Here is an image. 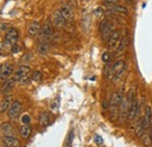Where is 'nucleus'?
Here are the masks:
<instances>
[{
	"mask_svg": "<svg viewBox=\"0 0 152 147\" xmlns=\"http://www.w3.org/2000/svg\"><path fill=\"white\" fill-rule=\"evenodd\" d=\"M142 143H143V145L145 147H149L150 145H152V143H151V138H150V134H148L146 132L142 135Z\"/></svg>",
	"mask_w": 152,
	"mask_h": 147,
	"instance_id": "obj_21",
	"label": "nucleus"
},
{
	"mask_svg": "<svg viewBox=\"0 0 152 147\" xmlns=\"http://www.w3.org/2000/svg\"><path fill=\"white\" fill-rule=\"evenodd\" d=\"M151 120H152V110L151 106H146V110H145V114L144 117L142 118V124H143V129L146 130L149 127H151Z\"/></svg>",
	"mask_w": 152,
	"mask_h": 147,
	"instance_id": "obj_13",
	"label": "nucleus"
},
{
	"mask_svg": "<svg viewBox=\"0 0 152 147\" xmlns=\"http://www.w3.org/2000/svg\"><path fill=\"white\" fill-rule=\"evenodd\" d=\"M32 81H34L37 83H40L42 81V73L39 71V70H34L32 73Z\"/></svg>",
	"mask_w": 152,
	"mask_h": 147,
	"instance_id": "obj_22",
	"label": "nucleus"
},
{
	"mask_svg": "<svg viewBox=\"0 0 152 147\" xmlns=\"http://www.w3.org/2000/svg\"><path fill=\"white\" fill-rule=\"evenodd\" d=\"M19 52H20V47L18 43H15V44H13V46L11 47V53L17 54V53H19Z\"/></svg>",
	"mask_w": 152,
	"mask_h": 147,
	"instance_id": "obj_30",
	"label": "nucleus"
},
{
	"mask_svg": "<svg viewBox=\"0 0 152 147\" xmlns=\"http://www.w3.org/2000/svg\"><path fill=\"white\" fill-rule=\"evenodd\" d=\"M12 95H6L2 97V99L0 100V113H5L8 112L11 105H12Z\"/></svg>",
	"mask_w": 152,
	"mask_h": 147,
	"instance_id": "obj_10",
	"label": "nucleus"
},
{
	"mask_svg": "<svg viewBox=\"0 0 152 147\" xmlns=\"http://www.w3.org/2000/svg\"><path fill=\"white\" fill-rule=\"evenodd\" d=\"M123 99H124V95L122 91L113 92V95L110 97V100H109V109H110V113H111L113 118H115L116 114L118 113L119 106H121Z\"/></svg>",
	"mask_w": 152,
	"mask_h": 147,
	"instance_id": "obj_2",
	"label": "nucleus"
},
{
	"mask_svg": "<svg viewBox=\"0 0 152 147\" xmlns=\"http://www.w3.org/2000/svg\"><path fill=\"white\" fill-rule=\"evenodd\" d=\"M21 110H22V105H21L20 100H14L12 103V105H11L8 112H7L10 119H13V120L14 119H18V117H19L20 113H21Z\"/></svg>",
	"mask_w": 152,
	"mask_h": 147,
	"instance_id": "obj_6",
	"label": "nucleus"
},
{
	"mask_svg": "<svg viewBox=\"0 0 152 147\" xmlns=\"http://www.w3.org/2000/svg\"><path fill=\"white\" fill-rule=\"evenodd\" d=\"M60 98L56 97L54 100H52V103H50V110L52 112H57L58 110V106H60V100H58Z\"/></svg>",
	"mask_w": 152,
	"mask_h": 147,
	"instance_id": "obj_24",
	"label": "nucleus"
},
{
	"mask_svg": "<svg viewBox=\"0 0 152 147\" xmlns=\"http://www.w3.org/2000/svg\"><path fill=\"white\" fill-rule=\"evenodd\" d=\"M99 32H101V35H102V40L110 39V36L115 32L114 23L111 21H109L108 19L102 20L101 23H99Z\"/></svg>",
	"mask_w": 152,
	"mask_h": 147,
	"instance_id": "obj_3",
	"label": "nucleus"
},
{
	"mask_svg": "<svg viewBox=\"0 0 152 147\" xmlns=\"http://www.w3.org/2000/svg\"><path fill=\"white\" fill-rule=\"evenodd\" d=\"M73 4V6H76V1L75 0H69V5H72Z\"/></svg>",
	"mask_w": 152,
	"mask_h": 147,
	"instance_id": "obj_33",
	"label": "nucleus"
},
{
	"mask_svg": "<svg viewBox=\"0 0 152 147\" xmlns=\"http://www.w3.org/2000/svg\"><path fill=\"white\" fill-rule=\"evenodd\" d=\"M38 50L40 54H46L47 53V44H46V42H41L40 43Z\"/></svg>",
	"mask_w": 152,
	"mask_h": 147,
	"instance_id": "obj_26",
	"label": "nucleus"
},
{
	"mask_svg": "<svg viewBox=\"0 0 152 147\" xmlns=\"http://www.w3.org/2000/svg\"><path fill=\"white\" fill-rule=\"evenodd\" d=\"M41 32V26L39 21H33L27 29V35L29 37H37Z\"/></svg>",
	"mask_w": 152,
	"mask_h": 147,
	"instance_id": "obj_12",
	"label": "nucleus"
},
{
	"mask_svg": "<svg viewBox=\"0 0 152 147\" xmlns=\"http://www.w3.org/2000/svg\"><path fill=\"white\" fill-rule=\"evenodd\" d=\"M2 141L6 147H21L19 139L15 138L14 135H5L2 138Z\"/></svg>",
	"mask_w": 152,
	"mask_h": 147,
	"instance_id": "obj_14",
	"label": "nucleus"
},
{
	"mask_svg": "<svg viewBox=\"0 0 152 147\" xmlns=\"http://www.w3.org/2000/svg\"><path fill=\"white\" fill-rule=\"evenodd\" d=\"M29 73H31V68L28 65H20L19 68L17 69L15 74H14V78H15V81L19 82L21 78H23L27 75H29Z\"/></svg>",
	"mask_w": 152,
	"mask_h": 147,
	"instance_id": "obj_15",
	"label": "nucleus"
},
{
	"mask_svg": "<svg viewBox=\"0 0 152 147\" xmlns=\"http://www.w3.org/2000/svg\"><path fill=\"white\" fill-rule=\"evenodd\" d=\"M138 113H139V102L137 98H134L132 100V103L130 104V108H129V113H128V117L130 120H133L138 117Z\"/></svg>",
	"mask_w": 152,
	"mask_h": 147,
	"instance_id": "obj_8",
	"label": "nucleus"
},
{
	"mask_svg": "<svg viewBox=\"0 0 152 147\" xmlns=\"http://www.w3.org/2000/svg\"><path fill=\"white\" fill-rule=\"evenodd\" d=\"M52 35H53V22L50 21V19H47L39 34L40 42H47L52 37Z\"/></svg>",
	"mask_w": 152,
	"mask_h": 147,
	"instance_id": "obj_4",
	"label": "nucleus"
},
{
	"mask_svg": "<svg viewBox=\"0 0 152 147\" xmlns=\"http://www.w3.org/2000/svg\"><path fill=\"white\" fill-rule=\"evenodd\" d=\"M31 134H32V127L29 126V124H27V125H22V126L20 127V135H21L23 139L29 138Z\"/></svg>",
	"mask_w": 152,
	"mask_h": 147,
	"instance_id": "obj_20",
	"label": "nucleus"
},
{
	"mask_svg": "<svg viewBox=\"0 0 152 147\" xmlns=\"http://www.w3.org/2000/svg\"><path fill=\"white\" fill-rule=\"evenodd\" d=\"M150 138H151V143H152V126L150 127Z\"/></svg>",
	"mask_w": 152,
	"mask_h": 147,
	"instance_id": "obj_34",
	"label": "nucleus"
},
{
	"mask_svg": "<svg viewBox=\"0 0 152 147\" xmlns=\"http://www.w3.org/2000/svg\"><path fill=\"white\" fill-rule=\"evenodd\" d=\"M118 2H119V0H105V4H108L110 7L114 5H117Z\"/></svg>",
	"mask_w": 152,
	"mask_h": 147,
	"instance_id": "obj_31",
	"label": "nucleus"
},
{
	"mask_svg": "<svg viewBox=\"0 0 152 147\" xmlns=\"http://www.w3.org/2000/svg\"><path fill=\"white\" fill-rule=\"evenodd\" d=\"M111 9L114 11L115 13H118V14H122V15H128L129 14L128 8L125 6H123V5H119V4L111 6Z\"/></svg>",
	"mask_w": 152,
	"mask_h": 147,
	"instance_id": "obj_19",
	"label": "nucleus"
},
{
	"mask_svg": "<svg viewBox=\"0 0 152 147\" xmlns=\"http://www.w3.org/2000/svg\"><path fill=\"white\" fill-rule=\"evenodd\" d=\"M121 40H122V39H121V33L117 32V31H115L114 33H113V35L109 39V48H110V49H115V48L117 49V47H118Z\"/></svg>",
	"mask_w": 152,
	"mask_h": 147,
	"instance_id": "obj_17",
	"label": "nucleus"
},
{
	"mask_svg": "<svg viewBox=\"0 0 152 147\" xmlns=\"http://www.w3.org/2000/svg\"><path fill=\"white\" fill-rule=\"evenodd\" d=\"M52 22H53V25L57 27V28H62V27H64V25H66V19L63 18V15L61 14V11L60 9H56L54 13H53V17H52Z\"/></svg>",
	"mask_w": 152,
	"mask_h": 147,
	"instance_id": "obj_7",
	"label": "nucleus"
},
{
	"mask_svg": "<svg viewBox=\"0 0 152 147\" xmlns=\"http://www.w3.org/2000/svg\"><path fill=\"white\" fill-rule=\"evenodd\" d=\"M125 69H126V62L124 60H117L113 64L108 77L113 78L114 82H118L122 78V76L124 75V73H125Z\"/></svg>",
	"mask_w": 152,
	"mask_h": 147,
	"instance_id": "obj_1",
	"label": "nucleus"
},
{
	"mask_svg": "<svg viewBox=\"0 0 152 147\" xmlns=\"http://www.w3.org/2000/svg\"><path fill=\"white\" fill-rule=\"evenodd\" d=\"M29 122H31V117H29L28 114H23V116L21 117V123H22V125H27V124H29Z\"/></svg>",
	"mask_w": 152,
	"mask_h": 147,
	"instance_id": "obj_28",
	"label": "nucleus"
},
{
	"mask_svg": "<svg viewBox=\"0 0 152 147\" xmlns=\"http://www.w3.org/2000/svg\"><path fill=\"white\" fill-rule=\"evenodd\" d=\"M110 58H111V55H110L109 52H105V53L102 55V60H103L104 63H108V62L110 61Z\"/></svg>",
	"mask_w": 152,
	"mask_h": 147,
	"instance_id": "obj_29",
	"label": "nucleus"
},
{
	"mask_svg": "<svg viewBox=\"0 0 152 147\" xmlns=\"http://www.w3.org/2000/svg\"><path fill=\"white\" fill-rule=\"evenodd\" d=\"M126 46H128V39L124 37V39L121 40V42H119V44L117 47V52H123L126 48Z\"/></svg>",
	"mask_w": 152,
	"mask_h": 147,
	"instance_id": "obj_25",
	"label": "nucleus"
},
{
	"mask_svg": "<svg viewBox=\"0 0 152 147\" xmlns=\"http://www.w3.org/2000/svg\"><path fill=\"white\" fill-rule=\"evenodd\" d=\"M13 74V65L11 63H4L0 67V79H7Z\"/></svg>",
	"mask_w": 152,
	"mask_h": 147,
	"instance_id": "obj_11",
	"label": "nucleus"
},
{
	"mask_svg": "<svg viewBox=\"0 0 152 147\" xmlns=\"http://www.w3.org/2000/svg\"><path fill=\"white\" fill-rule=\"evenodd\" d=\"M95 141L97 144H102V139H101V137H98V135H96V139Z\"/></svg>",
	"mask_w": 152,
	"mask_h": 147,
	"instance_id": "obj_32",
	"label": "nucleus"
},
{
	"mask_svg": "<svg viewBox=\"0 0 152 147\" xmlns=\"http://www.w3.org/2000/svg\"><path fill=\"white\" fill-rule=\"evenodd\" d=\"M60 11H61V14L63 15V18L66 19V21H72L73 20V18H74V12H73L72 5L64 4V5L61 6Z\"/></svg>",
	"mask_w": 152,
	"mask_h": 147,
	"instance_id": "obj_9",
	"label": "nucleus"
},
{
	"mask_svg": "<svg viewBox=\"0 0 152 147\" xmlns=\"http://www.w3.org/2000/svg\"><path fill=\"white\" fill-rule=\"evenodd\" d=\"M15 82H17L15 78H7V79H5V82H4L2 87H1L2 93H8L10 91H12L14 85H15Z\"/></svg>",
	"mask_w": 152,
	"mask_h": 147,
	"instance_id": "obj_18",
	"label": "nucleus"
},
{
	"mask_svg": "<svg viewBox=\"0 0 152 147\" xmlns=\"http://www.w3.org/2000/svg\"><path fill=\"white\" fill-rule=\"evenodd\" d=\"M18 39H19V32L17 28H10L5 35V43L10 47H12L13 44H15L18 42Z\"/></svg>",
	"mask_w": 152,
	"mask_h": 147,
	"instance_id": "obj_5",
	"label": "nucleus"
},
{
	"mask_svg": "<svg viewBox=\"0 0 152 147\" xmlns=\"http://www.w3.org/2000/svg\"><path fill=\"white\" fill-rule=\"evenodd\" d=\"M31 79H32V77H31L29 75H27V76H25L23 78H21V79H20L19 83L21 84V85H25V84H28Z\"/></svg>",
	"mask_w": 152,
	"mask_h": 147,
	"instance_id": "obj_27",
	"label": "nucleus"
},
{
	"mask_svg": "<svg viewBox=\"0 0 152 147\" xmlns=\"http://www.w3.org/2000/svg\"><path fill=\"white\" fill-rule=\"evenodd\" d=\"M0 127H1V130H2V132L6 133L7 135H8V133H11L12 130H13V126H12L10 123H4V124H1Z\"/></svg>",
	"mask_w": 152,
	"mask_h": 147,
	"instance_id": "obj_23",
	"label": "nucleus"
},
{
	"mask_svg": "<svg viewBox=\"0 0 152 147\" xmlns=\"http://www.w3.org/2000/svg\"><path fill=\"white\" fill-rule=\"evenodd\" d=\"M52 122V116L49 112H42L39 116V125L41 127H47Z\"/></svg>",
	"mask_w": 152,
	"mask_h": 147,
	"instance_id": "obj_16",
	"label": "nucleus"
}]
</instances>
